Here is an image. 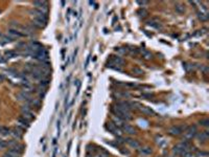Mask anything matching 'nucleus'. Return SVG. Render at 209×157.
<instances>
[{"instance_id": "obj_4", "label": "nucleus", "mask_w": 209, "mask_h": 157, "mask_svg": "<svg viewBox=\"0 0 209 157\" xmlns=\"http://www.w3.org/2000/svg\"><path fill=\"white\" fill-rule=\"evenodd\" d=\"M30 13L34 16V19H39V20H42V21L47 22V15H46V12H43V11H40V9H32Z\"/></svg>"}, {"instance_id": "obj_32", "label": "nucleus", "mask_w": 209, "mask_h": 157, "mask_svg": "<svg viewBox=\"0 0 209 157\" xmlns=\"http://www.w3.org/2000/svg\"><path fill=\"white\" fill-rule=\"evenodd\" d=\"M197 155H198V156H205V157H207L208 156V153H207V152H203V151H199L198 153H197Z\"/></svg>"}, {"instance_id": "obj_28", "label": "nucleus", "mask_w": 209, "mask_h": 157, "mask_svg": "<svg viewBox=\"0 0 209 157\" xmlns=\"http://www.w3.org/2000/svg\"><path fill=\"white\" fill-rule=\"evenodd\" d=\"M200 125L203 126V127H208L209 126V120L207 118H204V119H201L200 120Z\"/></svg>"}, {"instance_id": "obj_31", "label": "nucleus", "mask_w": 209, "mask_h": 157, "mask_svg": "<svg viewBox=\"0 0 209 157\" xmlns=\"http://www.w3.org/2000/svg\"><path fill=\"white\" fill-rule=\"evenodd\" d=\"M115 50L117 52H120V53H126V51H128L124 47H118V48H116Z\"/></svg>"}, {"instance_id": "obj_38", "label": "nucleus", "mask_w": 209, "mask_h": 157, "mask_svg": "<svg viewBox=\"0 0 209 157\" xmlns=\"http://www.w3.org/2000/svg\"><path fill=\"white\" fill-rule=\"evenodd\" d=\"M0 37H1V34H0Z\"/></svg>"}, {"instance_id": "obj_27", "label": "nucleus", "mask_w": 209, "mask_h": 157, "mask_svg": "<svg viewBox=\"0 0 209 157\" xmlns=\"http://www.w3.org/2000/svg\"><path fill=\"white\" fill-rule=\"evenodd\" d=\"M132 71L135 73V74H137V76H141V74H143V70L140 69V68H138V67H133Z\"/></svg>"}, {"instance_id": "obj_8", "label": "nucleus", "mask_w": 209, "mask_h": 157, "mask_svg": "<svg viewBox=\"0 0 209 157\" xmlns=\"http://www.w3.org/2000/svg\"><path fill=\"white\" fill-rule=\"evenodd\" d=\"M195 138L199 140V141H202V143H205L209 137V132L208 131H203V132H199V133L195 134Z\"/></svg>"}, {"instance_id": "obj_6", "label": "nucleus", "mask_w": 209, "mask_h": 157, "mask_svg": "<svg viewBox=\"0 0 209 157\" xmlns=\"http://www.w3.org/2000/svg\"><path fill=\"white\" fill-rule=\"evenodd\" d=\"M123 64V60L118 57V55H111L110 58V65L108 66H113V65H117V66H121Z\"/></svg>"}, {"instance_id": "obj_21", "label": "nucleus", "mask_w": 209, "mask_h": 157, "mask_svg": "<svg viewBox=\"0 0 209 157\" xmlns=\"http://www.w3.org/2000/svg\"><path fill=\"white\" fill-rule=\"evenodd\" d=\"M175 9L178 14H184L185 13V7H184L183 4H180V3L175 4Z\"/></svg>"}, {"instance_id": "obj_37", "label": "nucleus", "mask_w": 209, "mask_h": 157, "mask_svg": "<svg viewBox=\"0 0 209 157\" xmlns=\"http://www.w3.org/2000/svg\"><path fill=\"white\" fill-rule=\"evenodd\" d=\"M3 78H3L2 74H0V82H2V81H3Z\"/></svg>"}, {"instance_id": "obj_10", "label": "nucleus", "mask_w": 209, "mask_h": 157, "mask_svg": "<svg viewBox=\"0 0 209 157\" xmlns=\"http://www.w3.org/2000/svg\"><path fill=\"white\" fill-rule=\"evenodd\" d=\"M34 5L37 7V9H40L43 12H46L47 11V2L46 1H34Z\"/></svg>"}, {"instance_id": "obj_12", "label": "nucleus", "mask_w": 209, "mask_h": 157, "mask_svg": "<svg viewBox=\"0 0 209 157\" xmlns=\"http://www.w3.org/2000/svg\"><path fill=\"white\" fill-rule=\"evenodd\" d=\"M185 151H186V150H185V149L182 147V145H181V143H178V145H176L175 147H174V149H172V152H174L176 155H179V156H181V155L183 154Z\"/></svg>"}, {"instance_id": "obj_22", "label": "nucleus", "mask_w": 209, "mask_h": 157, "mask_svg": "<svg viewBox=\"0 0 209 157\" xmlns=\"http://www.w3.org/2000/svg\"><path fill=\"white\" fill-rule=\"evenodd\" d=\"M11 41H13V39H11L9 36H3L2 38H1V40H0V44L4 45V44L11 43Z\"/></svg>"}, {"instance_id": "obj_26", "label": "nucleus", "mask_w": 209, "mask_h": 157, "mask_svg": "<svg viewBox=\"0 0 209 157\" xmlns=\"http://www.w3.org/2000/svg\"><path fill=\"white\" fill-rule=\"evenodd\" d=\"M198 18L201 21H207L208 20V15L207 14H203V13L199 12L198 13Z\"/></svg>"}, {"instance_id": "obj_19", "label": "nucleus", "mask_w": 209, "mask_h": 157, "mask_svg": "<svg viewBox=\"0 0 209 157\" xmlns=\"http://www.w3.org/2000/svg\"><path fill=\"white\" fill-rule=\"evenodd\" d=\"M18 122H19V126H22L23 127V129H25V128H28V126H29V124H28V120H26L25 118H23L22 116H20L19 118H18Z\"/></svg>"}, {"instance_id": "obj_36", "label": "nucleus", "mask_w": 209, "mask_h": 157, "mask_svg": "<svg viewBox=\"0 0 209 157\" xmlns=\"http://www.w3.org/2000/svg\"><path fill=\"white\" fill-rule=\"evenodd\" d=\"M4 62H5V60H4V59H3L2 57L0 55V63H4Z\"/></svg>"}, {"instance_id": "obj_20", "label": "nucleus", "mask_w": 209, "mask_h": 157, "mask_svg": "<svg viewBox=\"0 0 209 157\" xmlns=\"http://www.w3.org/2000/svg\"><path fill=\"white\" fill-rule=\"evenodd\" d=\"M113 124H114L116 127H122L124 124H123V120L121 118H119V117L117 116H113Z\"/></svg>"}, {"instance_id": "obj_2", "label": "nucleus", "mask_w": 209, "mask_h": 157, "mask_svg": "<svg viewBox=\"0 0 209 157\" xmlns=\"http://www.w3.org/2000/svg\"><path fill=\"white\" fill-rule=\"evenodd\" d=\"M183 139L184 140H188V139H191L193 137L195 136V134L198 133L197 132V127L195 125H191V126H188L185 128V130L183 131Z\"/></svg>"}, {"instance_id": "obj_1", "label": "nucleus", "mask_w": 209, "mask_h": 157, "mask_svg": "<svg viewBox=\"0 0 209 157\" xmlns=\"http://www.w3.org/2000/svg\"><path fill=\"white\" fill-rule=\"evenodd\" d=\"M112 112L115 114V116L119 117V118H121L122 120H130V119L132 118L130 112L121 110L120 108H118L117 106H115V107L112 108Z\"/></svg>"}, {"instance_id": "obj_30", "label": "nucleus", "mask_w": 209, "mask_h": 157, "mask_svg": "<svg viewBox=\"0 0 209 157\" xmlns=\"http://www.w3.org/2000/svg\"><path fill=\"white\" fill-rule=\"evenodd\" d=\"M6 147H9V145H7V143H6L5 140L0 139V149H4Z\"/></svg>"}, {"instance_id": "obj_29", "label": "nucleus", "mask_w": 209, "mask_h": 157, "mask_svg": "<svg viewBox=\"0 0 209 157\" xmlns=\"http://www.w3.org/2000/svg\"><path fill=\"white\" fill-rule=\"evenodd\" d=\"M137 14L140 16V17H145L146 15H147V12H146L145 9H139L137 12Z\"/></svg>"}, {"instance_id": "obj_5", "label": "nucleus", "mask_w": 209, "mask_h": 157, "mask_svg": "<svg viewBox=\"0 0 209 157\" xmlns=\"http://www.w3.org/2000/svg\"><path fill=\"white\" fill-rule=\"evenodd\" d=\"M106 128L108 129L111 133H113L114 135H116V136H120L121 134H122V132L120 131V129L118 128V127H116L113 122H107Z\"/></svg>"}, {"instance_id": "obj_23", "label": "nucleus", "mask_w": 209, "mask_h": 157, "mask_svg": "<svg viewBox=\"0 0 209 157\" xmlns=\"http://www.w3.org/2000/svg\"><path fill=\"white\" fill-rule=\"evenodd\" d=\"M22 117L23 118H25L26 120L30 122V120L34 118V115H32V112H22Z\"/></svg>"}, {"instance_id": "obj_34", "label": "nucleus", "mask_w": 209, "mask_h": 157, "mask_svg": "<svg viewBox=\"0 0 209 157\" xmlns=\"http://www.w3.org/2000/svg\"><path fill=\"white\" fill-rule=\"evenodd\" d=\"M120 151H121V153H122V154H126V155H129V154H130V152H129V151H126H126H124V150H122V149H121Z\"/></svg>"}, {"instance_id": "obj_3", "label": "nucleus", "mask_w": 209, "mask_h": 157, "mask_svg": "<svg viewBox=\"0 0 209 157\" xmlns=\"http://www.w3.org/2000/svg\"><path fill=\"white\" fill-rule=\"evenodd\" d=\"M186 127H184V126H172L170 128L167 130L168 134L172 135V136H179L181 134L183 133V131L185 130Z\"/></svg>"}, {"instance_id": "obj_11", "label": "nucleus", "mask_w": 209, "mask_h": 157, "mask_svg": "<svg viewBox=\"0 0 209 157\" xmlns=\"http://www.w3.org/2000/svg\"><path fill=\"white\" fill-rule=\"evenodd\" d=\"M17 99L19 101H27V102H30V95H29L28 92H25V91H21L17 94Z\"/></svg>"}, {"instance_id": "obj_16", "label": "nucleus", "mask_w": 209, "mask_h": 157, "mask_svg": "<svg viewBox=\"0 0 209 157\" xmlns=\"http://www.w3.org/2000/svg\"><path fill=\"white\" fill-rule=\"evenodd\" d=\"M46 23H47V22L39 20V19H34V20H32V25L38 27V28H43V27H45Z\"/></svg>"}, {"instance_id": "obj_35", "label": "nucleus", "mask_w": 209, "mask_h": 157, "mask_svg": "<svg viewBox=\"0 0 209 157\" xmlns=\"http://www.w3.org/2000/svg\"><path fill=\"white\" fill-rule=\"evenodd\" d=\"M91 157H107V155H103V154H97V155H94V156H91Z\"/></svg>"}, {"instance_id": "obj_7", "label": "nucleus", "mask_w": 209, "mask_h": 157, "mask_svg": "<svg viewBox=\"0 0 209 157\" xmlns=\"http://www.w3.org/2000/svg\"><path fill=\"white\" fill-rule=\"evenodd\" d=\"M9 35L11 39H19V38H22V37L25 36L23 32H21L20 30H18V29H14V28H9Z\"/></svg>"}, {"instance_id": "obj_24", "label": "nucleus", "mask_w": 209, "mask_h": 157, "mask_svg": "<svg viewBox=\"0 0 209 157\" xmlns=\"http://www.w3.org/2000/svg\"><path fill=\"white\" fill-rule=\"evenodd\" d=\"M0 134L1 135H9L11 134V129L6 127H0Z\"/></svg>"}, {"instance_id": "obj_17", "label": "nucleus", "mask_w": 209, "mask_h": 157, "mask_svg": "<svg viewBox=\"0 0 209 157\" xmlns=\"http://www.w3.org/2000/svg\"><path fill=\"white\" fill-rule=\"evenodd\" d=\"M138 150H139V153L142 155H151L153 153L152 148H149V147H143V148L138 149Z\"/></svg>"}, {"instance_id": "obj_15", "label": "nucleus", "mask_w": 209, "mask_h": 157, "mask_svg": "<svg viewBox=\"0 0 209 157\" xmlns=\"http://www.w3.org/2000/svg\"><path fill=\"white\" fill-rule=\"evenodd\" d=\"M124 141H126V143H129L132 148H134V149H139L140 148V143H138L137 140H135V139H132V138H126V139H124Z\"/></svg>"}, {"instance_id": "obj_9", "label": "nucleus", "mask_w": 209, "mask_h": 157, "mask_svg": "<svg viewBox=\"0 0 209 157\" xmlns=\"http://www.w3.org/2000/svg\"><path fill=\"white\" fill-rule=\"evenodd\" d=\"M138 109H139V111H140V112H142V113L145 114V115H149V116H153V115H155V112L153 111V109H151V108L147 107V106L139 105Z\"/></svg>"}, {"instance_id": "obj_14", "label": "nucleus", "mask_w": 209, "mask_h": 157, "mask_svg": "<svg viewBox=\"0 0 209 157\" xmlns=\"http://www.w3.org/2000/svg\"><path fill=\"white\" fill-rule=\"evenodd\" d=\"M11 133L14 135V136H16L17 138H21L23 135V129H21L20 127H17V128L13 129V130H11Z\"/></svg>"}, {"instance_id": "obj_33", "label": "nucleus", "mask_w": 209, "mask_h": 157, "mask_svg": "<svg viewBox=\"0 0 209 157\" xmlns=\"http://www.w3.org/2000/svg\"><path fill=\"white\" fill-rule=\"evenodd\" d=\"M137 3L139 4V5H145V4H147V1H137Z\"/></svg>"}, {"instance_id": "obj_18", "label": "nucleus", "mask_w": 209, "mask_h": 157, "mask_svg": "<svg viewBox=\"0 0 209 157\" xmlns=\"http://www.w3.org/2000/svg\"><path fill=\"white\" fill-rule=\"evenodd\" d=\"M18 55V52L15 51V50H9V51H5L4 53V58L5 59H14Z\"/></svg>"}, {"instance_id": "obj_13", "label": "nucleus", "mask_w": 209, "mask_h": 157, "mask_svg": "<svg viewBox=\"0 0 209 157\" xmlns=\"http://www.w3.org/2000/svg\"><path fill=\"white\" fill-rule=\"evenodd\" d=\"M122 130L126 132V133H128V134H131V135H133V134H135L136 133V130L134 129V127H132V126H130V125H128V124H126V125H123L122 127Z\"/></svg>"}, {"instance_id": "obj_25", "label": "nucleus", "mask_w": 209, "mask_h": 157, "mask_svg": "<svg viewBox=\"0 0 209 157\" xmlns=\"http://www.w3.org/2000/svg\"><path fill=\"white\" fill-rule=\"evenodd\" d=\"M141 53H142V57L145 59V60H151V59L153 58L152 53L149 51H146V50H141Z\"/></svg>"}]
</instances>
